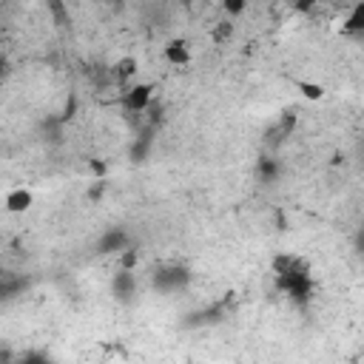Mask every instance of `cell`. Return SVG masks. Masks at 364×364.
<instances>
[{
	"instance_id": "3957f363",
	"label": "cell",
	"mask_w": 364,
	"mask_h": 364,
	"mask_svg": "<svg viewBox=\"0 0 364 364\" xmlns=\"http://www.w3.org/2000/svg\"><path fill=\"white\" fill-rule=\"evenodd\" d=\"M129 242H131V239H129V233H126L123 228H108V230L97 239L94 248H97L100 257H105V254H123V251L129 248Z\"/></svg>"
},
{
	"instance_id": "7a4b0ae2",
	"label": "cell",
	"mask_w": 364,
	"mask_h": 364,
	"mask_svg": "<svg viewBox=\"0 0 364 364\" xmlns=\"http://www.w3.org/2000/svg\"><path fill=\"white\" fill-rule=\"evenodd\" d=\"M151 97H154V86H148V83L129 86V88L123 91V108H126V114H137V117H143V114H146V108L151 105Z\"/></svg>"
},
{
	"instance_id": "52a82bcc",
	"label": "cell",
	"mask_w": 364,
	"mask_h": 364,
	"mask_svg": "<svg viewBox=\"0 0 364 364\" xmlns=\"http://www.w3.org/2000/svg\"><path fill=\"white\" fill-rule=\"evenodd\" d=\"M137 57H119L114 66H111V80L119 83V86H129L134 77H137Z\"/></svg>"
},
{
	"instance_id": "ffe728a7",
	"label": "cell",
	"mask_w": 364,
	"mask_h": 364,
	"mask_svg": "<svg viewBox=\"0 0 364 364\" xmlns=\"http://www.w3.org/2000/svg\"><path fill=\"white\" fill-rule=\"evenodd\" d=\"M6 274H9V271H4V268H0V282H4V279H6Z\"/></svg>"
},
{
	"instance_id": "e0dca14e",
	"label": "cell",
	"mask_w": 364,
	"mask_h": 364,
	"mask_svg": "<svg viewBox=\"0 0 364 364\" xmlns=\"http://www.w3.org/2000/svg\"><path fill=\"white\" fill-rule=\"evenodd\" d=\"M49 12L52 15H57V23L63 26V23H69V9L63 6V4H49Z\"/></svg>"
},
{
	"instance_id": "9a60e30c",
	"label": "cell",
	"mask_w": 364,
	"mask_h": 364,
	"mask_svg": "<svg viewBox=\"0 0 364 364\" xmlns=\"http://www.w3.org/2000/svg\"><path fill=\"white\" fill-rule=\"evenodd\" d=\"M102 194H105V180H94L91 188H88V199H91V202H100Z\"/></svg>"
},
{
	"instance_id": "30bf717a",
	"label": "cell",
	"mask_w": 364,
	"mask_h": 364,
	"mask_svg": "<svg viewBox=\"0 0 364 364\" xmlns=\"http://www.w3.org/2000/svg\"><path fill=\"white\" fill-rule=\"evenodd\" d=\"M341 35L347 37H361L364 35V6H353L347 20L341 23Z\"/></svg>"
},
{
	"instance_id": "277c9868",
	"label": "cell",
	"mask_w": 364,
	"mask_h": 364,
	"mask_svg": "<svg viewBox=\"0 0 364 364\" xmlns=\"http://www.w3.org/2000/svg\"><path fill=\"white\" fill-rule=\"evenodd\" d=\"M111 293H114L117 302L129 305L137 296V276H134V271H117L114 279H111Z\"/></svg>"
},
{
	"instance_id": "ba28073f",
	"label": "cell",
	"mask_w": 364,
	"mask_h": 364,
	"mask_svg": "<svg viewBox=\"0 0 364 364\" xmlns=\"http://www.w3.org/2000/svg\"><path fill=\"white\" fill-rule=\"evenodd\" d=\"M32 202H35L32 191H26V188H15V191H9V194H6L4 208H6L9 213H26V211L32 208Z\"/></svg>"
},
{
	"instance_id": "8992f818",
	"label": "cell",
	"mask_w": 364,
	"mask_h": 364,
	"mask_svg": "<svg viewBox=\"0 0 364 364\" xmlns=\"http://www.w3.org/2000/svg\"><path fill=\"white\" fill-rule=\"evenodd\" d=\"M257 177H259L262 185L279 182V177H282V163H279L276 157H271V154H262V157L257 160Z\"/></svg>"
},
{
	"instance_id": "5b68a950",
	"label": "cell",
	"mask_w": 364,
	"mask_h": 364,
	"mask_svg": "<svg viewBox=\"0 0 364 364\" xmlns=\"http://www.w3.org/2000/svg\"><path fill=\"white\" fill-rule=\"evenodd\" d=\"M293 129H296V114L288 111V114L279 119V123L265 134V146H268V148H276L279 143H285V140L293 134Z\"/></svg>"
},
{
	"instance_id": "8fae6325",
	"label": "cell",
	"mask_w": 364,
	"mask_h": 364,
	"mask_svg": "<svg viewBox=\"0 0 364 364\" xmlns=\"http://www.w3.org/2000/svg\"><path fill=\"white\" fill-rule=\"evenodd\" d=\"M230 37H233V23H230V20H219V23L211 29V40L219 43V46L228 43Z\"/></svg>"
},
{
	"instance_id": "d6986e66",
	"label": "cell",
	"mask_w": 364,
	"mask_h": 364,
	"mask_svg": "<svg viewBox=\"0 0 364 364\" xmlns=\"http://www.w3.org/2000/svg\"><path fill=\"white\" fill-rule=\"evenodd\" d=\"M9 69H12L9 60H6V57H0V80H6V77H9Z\"/></svg>"
},
{
	"instance_id": "2e32d148",
	"label": "cell",
	"mask_w": 364,
	"mask_h": 364,
	"mask_svg": "<svg viewBox=\"0 0 364 364\" xmlns=\"http://www.w3.org/2000/svg\"><path fill=\"white\" fill-rule=\"evenodd\" d=\"M222 9H225V15H242V12H245L248 6L242 4V0H225Z\"/></svg>"
},
{
	"instance_id": "7c38bea8",
	"label": "cell",
	"mask_w": 364,
	"mask_h": 364,
	"mask_svg": "<svg viewBox=\"0 0 364 364\" xmlns=\"http://www.w3.org/2000/svg\"><path fill=\"white\" fill-rule=\"evenodd\" d=\"M15 364H52V361L40 350H26L23 356H15Z\"/></svg>"
},
{
	"instance_id": "ac0fdd59",
	"label": "cell",
	"mask_w": 364,
	"mask_h": 364,
	"mask_svg": "<svg viewBox=\"0 0 364 364\" xmlns=\"http://www.w3.org/2000/svg\"><path fill=\"white\" fill-rule=\"evenodd\" d=\"M86 171H88L91 177H97V180H102V177H105V165H102L100 160H91V163L86 165Z\"/></svg>"
},
{
	"instance_id": "5bb4252c",
	"label": "cell",
	"mask_w": 364,
	"mask_h": 364,
	"mask_svg": "<svg viewBox=\"0 0 364 364\" xmlns=\"http://www.w3.org/2000/svg\"><path fill=\"white\" fill-rule=\"evenodd\" d=\"M296 88L302 91V97H305V100H322V97H324V88H322V86H316V83H305V80H299V83H296Z\"/></svg>"
},
{
	"instance_id": "4fadbf2b",
	"label": "cell",
	"mask_w": 364,
	"mask_h": 364,
	"mask_svg": "<svg viewBox=\"0 0 364 364\" xmlns=\"http://www.w3.org/2000/svg\"><path fill=\"white\" fill-rule=\"evenodd\" d=\"M140 265V254L137 248H126L123 254H119V271H134Z\"/></svg>"
},
{
	"instance_id": "6da1fadb",
	"label": "cell",
	"mask_w": 364,
	"mask_h": 364,
	"mask_svg": "<svg viewBox=\"0 0 364 364\" xmlns=\"http://www.w3.org/2000/svg\"><path fill=\"white\" fill-rule=\"evenodd\" d=\"M188 282H191V274L182 265H163V268L154 271V288L163 290V293H177Z\"/></svg>"
},
{
	"instance_id": "9c48e42d",
	"label": "cell",
	"mask_w": 364,
	"mask_h": 364,
	"mask_svg": "<svg viewBox=\"0 0 364 364\" xmlns=\"http://www.w3.org/2000/svg\"><path fill=\"white\" fill-rule=\"evenodd\" d=\"M163 54H165V60L171 66H185L191 60V49H188L185 40H168L165 49H163Z\"/></svg>"
}]
</instances>
